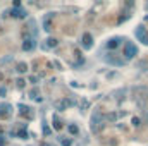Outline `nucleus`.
I'll use <instances>...</instances> for the list:
<instances>
[{
    "label": "nucleus",
    "instance_id": "f03ea898",
    "mask_svg": "<svg viewBox=\"0 0 148 146\" xmlns=\"http://www.w3.org/2000/svg\"><path fill=\"white\" fill-rule=\"evenodd\" d=\"M10 16L12 17H16V19H23V17H26V10H23V9H12L10 10Z\"/></svg>",
    "mask_w": 148,
    "mask_h": 146
},
{
    "label": "nucleus",
    "instance_id": "20e7f679",
    "mask_svg": "<svg viewBox=\"0 0 148 146\" xmlns=\"http://www.w3.org/2000/svg\"><path fill=\"white\" fill-rule=\"evenodd\" d=\"M17 71H19V72H24V71H26V64H24V62L17 64Z\"/></svg>",
    "mask_w": 148,
    "mask_h": 146
},
{
    "label": "nucleus",
    "instance_id": "f257e3e1",
    "mask_svg": "<svg viewBox=\"0 0 148 146\" xmlns=\"http://www.w3.org/2000/svg\"><path fill=\"white\" fill-rule=\"evenodd\" d=\"M10 113H12V105H9V103H0V119L10 117Z\"/></svg>",
    "mask_w": 148,
    "mask_h": 146
},
{
    "label": "nucleus",
    "instance_id": "7ed1b4c3",
    "mask_svg": "<svg viewBox=\"0 0 148 146\" xmlns=\"http://www.w3.org/2000/svg\"><path fill=\"white\" fill-rule=\"evenodd\" d=\"M33 48H35V41L33 40H26L23 43V50H33Z\"/></svg>",
    "mask_w": 148,
    "mask_h": 146
},
{
    "label": "nucleus",
    "instance_id": "39448f33",
    "mask_svg": "<svg viewBox=\"0 0 148 146\" xmlns=\"http://www.w3.org/2000/svg\"><path fill=\"white\" fill-rule=\"evenodd\" d=\"M5 93H7V88L2 86V88H0V96H5Z\"/></svg>",
    "mask_w": 148,
    "mask_h": 146
},
{
    "label": "nucleus",
    "instance_id": "423d86ee",
    "mask_svg": "<svg viewBox=\"0 0 148 146\" xmlns=\"http://www.w3.org/2000/svg\"><path fill=\"white\" fill-rule=\"evenodd\" d=\"M17 86H19V88H23V86H24V81H23V79H19V81H17Z\"/></svg>",
    "mask_w": 148,
    "mask_h": 146
}]
</instances>
